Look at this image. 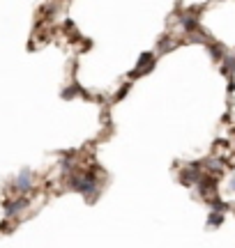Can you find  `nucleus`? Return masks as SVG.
Returning a JSON list of instances; mask_svg holds the SVG:
<instances>
[{"mask_svg": "<svg viewBox=\"0 0 235 248\" xmlns=\"http://www.w3.org/2000/svg\"><path fill=\"white\" fill-rule=\"evenodd\" d=\"M228 188H231V191H235V175L231 177V182H228Z\"/></svg>", "mask_w": 235, "mask_h": 248, "instance_id": "obj_10", "label": "nucleus"}, {"mask_svg": "<svg viewBox=\"0 0 235 248\" xmlns=\"http://www.w3.org/2000/svg\"><path fill=\"white\" fill-rule=\"evenodd\" d=\"M154 67V55L152 53H143L141 58H138V64H136V69L132 71V78H136V76H141V74H148V71Z\"/></svg>", "mask_w": 235, "mask_h": 248, "instance_id": "obj_4", "label": "nucleus"}, {"mask_svg": "<svg viewBox=\"0 0 235 248\" xmlns=\"http://www.w3.org/2000/svg\"><path fill=\"white\" fill-rule=\"evenodd\" d=\"M28 204H30V200H28V198H17V200H7V202H5V216H7V218L17 216V214H21L23 209H26Z\"/></svg>", "mask_w": 235, "mask_h": 248, "instance_id": "obj_3", "label": "nucleus"}, {"mask_svg": "<svg viewBox=\"0 0 235 248\" xmlns=\"http://www.w3.org/2000/svg\"><path fill=\"white\" fill-rule=\"evenodd\" d=\"M201 179V172H199V166L194 163V166H189V168H185L180 172V182L182 184H196Z\"/></svg>", "mask_w": 235, "mask_h": 248, "instance_id": "obj_5", "label": "nucleus"}, {"mask_svg": "<svg viewBox=\"0 0 235 248\" xmlns=\"http://www.w3.org/2000/svg\"><path fill=\"white\" fill-rule=\"evenodd\" d=\"M69 188L76 193H83L88 200H97L100 195V179L92 172H72L69 175Z\"/></svg>", "mask_w": 235, "mask_h": 248, "instance_id": "obj_1", "label": "nucleus"}, {"mask_svg": "<svg viewBox=\"0 0 235 248\" xmlns=\"http://www.w3.org/2000/svg\"><path fill=\"white\" fill-rule=\"evenodd\" d=\"M69 88L72 90H65L63 92V99H74L76 94H81V88H79V85H69Z\"/></svg>", "mask_w": 235, "mask_h": 248, "instance_id": "obj_7", "label": "nucleus"}, {"mask_svg": "<svg viewBox=\"0 0 235 248\" xmlns=\"http://www.w3.org/2000/svg\"><path fill=\"white\" fill-rule=\"evenodd\" d=\"M224 69H226V74H231V76L235 74V55L226 58V62H224Z\"/></svg>", "mask_w": 235, "mask_h": 248, "instance_id": "obj_8", "label": "nucleus"}, {"mask_svg": "<svg viewBox=\"0 0 235 248\" xmlns=\"http://www.w3.org/2000/svg\"><path fill=\"white\" fill-rule=\"evenodd\" d=\"M212 58H215V60H221V58H224V53H221V46H212Z\"/></svg>", "mask_w": 235, "mask_h": 248, "instance_id": "obj_9", "label": "nucleus"}, {"mask_svg": "<svg viewBox=\"0 0 235 248\" xmlns=\"http://www.w3.org/2000/svg\"><path fill=\"white\" fill-rule=\"evenodd\" d=\"M33 186H35L33 172H30V168H23L17 175V179H14V188H17V193H28Z\"/></svg>", "mask_w": 235, "mask_h": 248, "instance_id": "obj_2", "label": "nucleus"}, {"mask_svg": "<svg viewBox=\"0 0 235 248\" xmlns=\"http://www.w3.org/2000/svg\"><path fill=\"white\" fill-rule=\"evenodd\" d=\"M221 221H224V212H210L208 228H217V225H221Z\"/></svg>", "mask_w": 235, "mask_h": 248, "instance_id": "obj_6", "label": "nucleus"}]
</instances>
